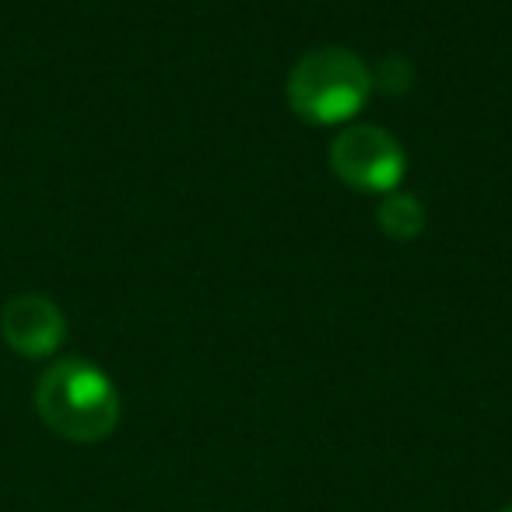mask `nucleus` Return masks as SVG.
<instances>
[{
	"label": "nucleus",
	"mask_w": 512,
	"mask_h": 512,
	"mask_svg": "<svg viewBox=\"0 0 512 512\" xmlns=\"http://www.w3.org/2000/svg\"><path fill=\"white\" fill-rule=\"evenodd\" d=\"M36 411L50 432L67 442H102L120 425V393L88 358H60L39 376Z\"/></svg>",
	"instance_id": "obj_1"
},
{
	"label": "nucleus",
	"mask_w": 512,
	"mask_h": 512,
	"mask_svg": "<svg viewBox=\"0 0 512 512\" xmlns=\"http://www.w3.org/2000/svg\"><path fill=\"white\" fill-rule=\"evenodd\" d=\"M372 71L355 50L316 46L302 53L288 74V106L316 127H337L355 120L372 99Z\"/></svg>",
	"instance_id": "obj_2"
},
{
	"label": "nucleus",
	"mask_w": 512,
	"mask_h": 512,
	"mask_svg": "<svg viewBox=\"0 0 512 512\" xmlns=\"http://www.w3.org/2000/svg\"><path fill=\"white\" fill-rule=\"evenodd\" d=\"M330 169L351 190L386 197L404 183L407 155L390 130L376 123H351L330 144Z\"/></svg>",
	"instance_id": "obj_3"
},
{
	"label": "nucleus",
	"mask_w": 512,
	"mask_h": 512,
	"mask_svg": "<svg viewBox=\"0 0 512 512\" xmlns=\"http://www.w3.org/2000/svg\"><path fill=\"white\" fill-rule=\"evenodd\" d=\"M0 337L22 358H50L64 344L67 320L46 295H15L0 309Z\"/></svg>",
	"instance_id": "obj_4"
},
{
	"label": "nucleus",
	"mask_w": 512,
	"mask_h": 512,
	"mask_svg": "<svg viewBox=\"0 0 512 512\" xmlns=\"http://www.w3.org/2000/svg\"><path fill=\"white\" fill-rule=\"evenodd\" d=\"M376 218H379V228H383L390 239L397 242H411L425 232V204H421L414 193H404V190H393L379 200L376 207Z\"/></svg>",
	"instance_id": "obj_5"
},
{
	"label": "nucleus",
	"mask_w": 512,
	"mask_h": 512,
	"mask_svg": "<svg viewBox=\"0 0 512 512\" xmlns=\"http://www.w3.org/2000/svg\"><path fill=\"white\" fill-rule=\"evenodd\" d=\"M372 85L390 95H400L414 85V67L407 64L404 57H386L383 64L376 67V74H372Z\"/></svg>",
	"instance_id": "obj_6"
},
{
	"label": "nucleus",
	"mask_w": 512,
	"mask_h": 512,
	"mask_svg": "<svg viewBox=\"0 0 512 512\" xmlns=\"http://www.w3.org/2000/svg\"><path fill=\"white\" fill-rule=\"evenodd\" d=\"M498 512H512V505H505V509H498Z\"/></svg>",
	"instance_id": "obj_7"
}]
</instances>
